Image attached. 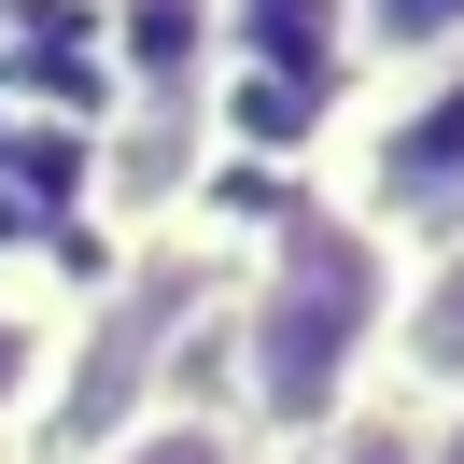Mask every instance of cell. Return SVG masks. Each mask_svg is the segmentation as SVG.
Listing matches in <instances>:
<instances>
[{
    "mask_svg": "<svg viewBox=\"0 0 464 464\" xmlns=\"http://www.w3.org/2000/svg\"><path fill=\"white\" fill-rule=\"evenodd\" d=\"M394 295H408V239L352 226V211L295 198L254 226V254L226 267V422L254 436V464H310L338 422L380 408L394 366Z\"/></svg>",
    "mask_w": 464,
    "mask_h": 464,
    "instance_id": "obj_1",
    "label": "cell"
},
{
    "mask_svg": "<svg viewBox=\"0 0 464 464\" xmlns=\"http://www.w3.org/2000/svg\"><path fill=\"white\" fill-rule=\"evenodd\" d=\"M310 169H324V183H310L324 211L408 239V254L450 239V226H464V57H450V71H408V85H338Z\"/></svg>",
    "mask_w": 464,
    "mask_h": 464,
    "instance_id": "obj_2",
    "label": "cell"
},
{
    "mask_svg": "<svg viewBox=\"0 0 464 464\" xmlns=\"http://www.w3.org/2000/svg\"><path fill=\"white\" fill-rule=\"evenodd\" d=\"M85 394V282L57 254H0V464H29V436Z\"/></svg>",
    "mask_w": 464,
    "mask_h": 464,
    "instance_id": "obj_3",
    "label": "cell"
},
{
    "mask_svg": "<svg viewBox=\"0 0 464 464\" xmlns=\"http://www.w3.org/2000/svg\"><path fill=\"white\" fill-rule=\"evenodd\" d=\"M239 43V0H113V57H127V113H198L211 71Z\"/></svg>",
    "mask_w": 464,
    "mask_h": 464,
    "instance_id": "obj_4",
    "label": "cell"
},
{
    "mask_svg": "<svg viewBox=\"0 0 464 464\" xmlns=\"http://www.w3.org/2000/svg\"><path fill=\"white\" fill-rule=\"evenodd\" d=\"M464 394V226L408 254L394 295V366H380V408H450Z\"/></svg>",
    "mask_w": 464,
    "mask_h": 464,
    "instance_id": "obj_5",
    "label": "cell"
},
{
    "mask_svg": "<svg viewBox=\"0 0 464 464\" xmlns=\"http://www.w3.org/2000/svg\"><path fill=\"white\" fill-rule=\"evenodd\" d=\"M324 43H338V85H408L464 57V0H324Z\"/></svg>",
    "mask_w": 464,
    "mask_h": 464,
    "instance_id": "obj_6",
    "label": "cell"
},
{
    "mask_svg": "<svg viewBox=\"0 0 464 464\" xmlns=\"http://www.w3.org/2000/svg\"><path fill=\"white\" fill-rule=\"evenodd\" d=\"M71 464H254V436H239L211 394H141V408H113Z\"/></svg>",
    "mask_w": 464,
    "mask_h": 464,
    "instance_id": "obj_7",
    "label": "cell"
},
{
    "mask_svg": "<svg viewBox=\"0 0 464 464\" xmlns=\"http://www.w3.org/2000/svg\"><path fill=\"white\" fill-rule=\"evenodd\" d=\"M310 464H408V422H394V408H366V422H338Z\"/></svg>",
    "mask_w": 464,
    "mask_h": 464,
    "instance_id": "obj_8",
    "label": "cell"
},
{
    "mask_svg": "<svg viewBox=\"0 0 464 464\" xmlns=\"http://www.w3.org/2000/svg\"><path fill=\"white\" fill-rule=\"evenodd\" d=\"M394 422H408V464H464V394L450 408H394Z\"/></svg>",
    "mask_w": 464,
    "mask_h": 464,
    "instance_id": "obj_9",
    "label": "cell"
}]
</instances>
